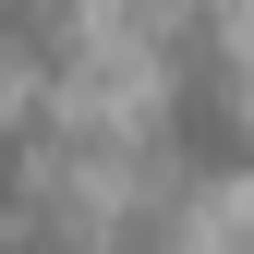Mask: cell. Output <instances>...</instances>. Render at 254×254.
Segmentation results:
<instances>
[{"label":"cell","mask_w":254,"mask_h":254,"mask_svg":"<svg viewBox=\"0 0 254 254\" xmlns=\"http://www.w3.org/2000/svg\"><path fill=\"white\" fill-rule=\"evenodd\" d=\"M157 157L182 182L254 170V85H242L230 37H218V12H170V37H157Z\"/></svg>","instance_id":"1"},{"label":"cell","mask_w":254,"mask_h":254,"mask_svg":"<svg viewBox=\"0 0 254 254\" xmlns=\"http://www.w3.org/2000/svg\"><path fill=\"white\" fill-rule=\"evenodd\" d=\"M37 121H0V218H24V194H37Z\"/></svg>","instance_id":"2"}]
</instances>
